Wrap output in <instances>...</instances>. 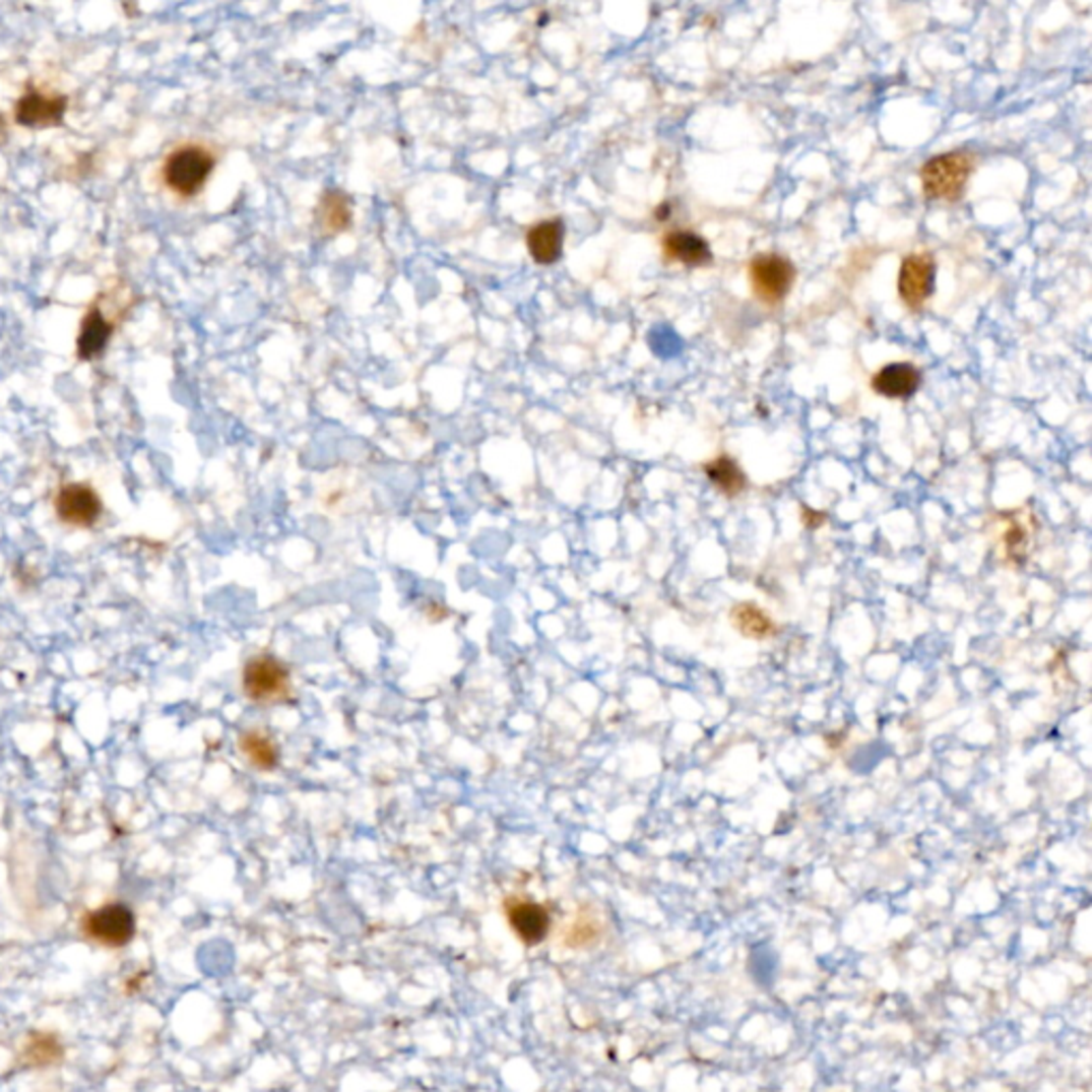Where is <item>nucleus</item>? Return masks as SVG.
<instances>
[{
    "label": "nucleus",
    "instance_id": "obj_1",
    "mask_svg": "<svg viewBox=\"0 0 1092 1092\" xmlns=\"http://www.w3.org/2000/svg\"><path fill=\"white\" fill-rule=\"evenodd\" d=\"M216 167V156L199 143H186L176 147L163 163V182L182 199L197 197L205 188L207 180Z\"/></svg>",
    "mask_w": 1092,
    "mask_h": 1092
},
{
    "label": "nucleus",
    "instance_id": "obj_21",
    "mask_svg": "<svg viewBox=\"0 0 1092 1092\" xmlns=\"http://www.w3.org/2000/svg\"><path fill=\"white\" fill-rule=\"evenodd\" d=\"M7 137H9V126H7V120L5 116L0 114V145L7 143Z\"/></svg>",
    "mask_w": 1092,
    "mask_h": 1092
},
{
    "label": "nucleus",
    "instance_id": "obj_10",
    "mask_svg": "<svg viewBox=\"0 0 1092 1092\" xmlns=\"http://www.w3.org/2000/svg\"><path fill=\"white\" fill-rule=\"evenodd\" d=\"M116 331V320L105 314V310L97 304L88 308V312L81 318V327L77 335V359L79 361H94L99 359L110 339Z\"/></svg>",
    "mask_w": 1092,
    "mask_h": 1092
},
{
    "label": "nucleus",
    "instance_id": "obj_4",
    "mask_svg": "<svg viewBox=\"0 0 1092 1092\" xmlns=\"http://www.w3.org/2000/svg\"><path fill=\"white\" fill-rule=\"evenodd\" d=\"M749 282L762 304L777 306L794 286L796 267L783 254L764 252L749 263Z\"/></svg>",
    "mask_w": 1092,
    "mask_h": 1092
},
{
    "label": "nucleus",
    "instance_id": "obj_6",
    "mask_svg": "<svg viewBox=\"0 0 1092 1092\" xmlns=\"http://www.w3.org/2000/svg\"><path fill=\"white\" fill-rule=\"evenodd\" d=\"M935 277L937 265L933 254L913 252L905 256L901 271H898V297H901V302L913 312L922 310L933 297Z\"/></svg>",
    "mask_w": 1092,
    "mask_h": 1092
},
{
    "label": "nucleus",
    "instance_id": "obj_15",
    "mask_svg": "<svg viewBox=\"0 0 1092 1092\" xmlns=\"http://www.w3.org/2000/svg\"><path fill=\"white\" fill-rule=\"evenodd\" d=\"M999 540L1003 544L1005 557H1008L1010 562L1024 560L1031 544V529L1029 521H1024L1022 512H1008V515H1003Z\"/></svg>",
    "mask_w": 1092,
    "mask_h": 1092
},
{
    "label": "nucleus",
    "instance_id": "obj_9",
    "mask_svg": "<svg viewBox=\"0 0 1092 1092\" xmlns=\"http://www.w3.org/2000/svg\"><path fill=\"white\" fill-rule=\"evenodd\" d=\"M504 911L512 930L517 933L525 946H538L547 939L551 930V915L542 905L521 896H510L506 898Z\"/></svg>",
    "mask_w": 1092,
    "mask_h": 1092
},
{
    "label": "nucleus",
    "instance_id": "obj_12",
    "mask_svg": "<svg viewBox=\"0 0 1092 1092\" xmlns=\"http://www.w3.org/2000/svg\"><path fill=\"white\" fill-rule=\"evenodd\" d=\"M922 382V372H919L911 363H890V366L882 368L873 376V389L877 395L890 397V399H907Z\"/></svg>",
    "mask_w": 1092,
    "mask_h": 1092
},
{
    "label": "nucleus",
    "instance_id": "obj_20",
    "mask_svg": "<svg viewBox=\"0 0 1092 1092\" xmlns=\"http://www.w3.org/2000/svg\"><path fill=\"white\" fill-rule=\"evenodd\" d=\"M599 935H602V924H599V919L589 913H581L570 924L566 933V944L576 950L591 948L599 941Z\"/></svg>",
    "mask_w": 1092,
    "mask_h": 1092
},
{
    "label": "nucleus",
    "instance_id": "obj_14",
    "mask_svg": "<svg viewBox=\"0 0 1092 1092\" xmlns=\"http://www.w3.org/2000/svg\"><path fill=\"white\" fill-rule=\"evenodd\" d=\"M732 628L749 640H768L777 636V621L768 615L758 602H738L730 611Z\"/></svg>",
    "mask_w": 1092,
    "mask_h": 1092
},
{
    "label": "nucleus",
    "instance_id": "obj_7",
    "mask_svg": "<svg viewBox=\"0 0 1092 1092\" xmlns=\"http://www.w3.org/2000/svg\"><path fill=\"white\" fill-rule=\"evenodd\" d=\"M56 515L69 525L92 527L103 515V502L90 485L71 483L58 491Z\"/></svg>",
    "mask_w": 1092,
    "mask_h": 1092
},
{
    "label": "nucleus",
    "instance_id": "obj_8",
    "mask_svg": "<svg viewBox=\"0 0 1092 1092\" xmlns=\"http://www.w3.org/2000/svg\"><path fill=\"white\" fill-rule=\"evenodd\" d=\"M69 110V97L64 94H43L41 90L28 88L15 101L13 118L19 126L26 128H48L60 126L64 114Z\"/></svg>",
    "mask_w": 1092,
    "mask_h": 1092
},
{
    "label": "nucleus",
    "instance_id": "obj_17",
    "mask_svg": "<svg viewBox=\"0 0 1092 1092\" xmlns=\"http://www.w3.org/2000/svg\"><path fill=\"white\" fill-rule=\"evenodd\" d=\"M704 472H706V476H709V480L727 498H734V496L743 494V489L747 485L743 469L738 467V463L732 457H727V455L715 457L713 461L706 463Z\"/></svg>",
    "mask_w": 1092,
    "mask_h": 1092
},
{
    "label": "nucleus",
    "instance_id": "obj_2",
    "mask_svg": "<svg viewBox=\"0 0 1092 1092\" xmlns=\"http://www.w3.org/2000/svg\"><path fill=\"white\" fill-rule=\"evenodd\" d=\"M973 171L975 156L971 152H965V149L935 156L919 169L924 195L928 199L939 201H958L965 195V188L969 178L973 176Z\"/></svg>",
    "mask_w": 1092,
    "mask_h": 1092
},
{
    "label": "nucleus",
    "instance_id": "obj_3",
    "mask_svg": "<svg viewBox=\"0 0 1092 1092\" xmlns=\"http://www.w3.org/2000/svg\"><path fill=\"white\" fill-rule=\"evenodd\" d=\"M81 933L103 948H124L137 933V919L124 903H107L81 917Z\"/></svg>",
    "mask_w": 1092,
    "mask_h": 1092
},
{
    "label": "nucleus",
    "instance_id": "obj_18",
    "mask_svg": "<svg viewBox=\"0 0 1092 1092\" xmlns=\"http://www.w3.org/2000/svg\"><path fill=\"white\" fill-rule=\"evenodd\" d=\"M240 749L244 758L259 770H273L277 766V749L269 736L250 730L242 734Z\"/></svg>",
    "mask_w": 1092,
    "mask_h": 1092
},
{
    "label": "nucleus",
    "instance_id": "obj_11",
    "mask_svg": "<svg viewBox=\"0 0 1092 1092\" xmlns=\"http://www.w3.org/2000/svg\"><path fill=\"white\" fill-rule=\"evenodd\" d=\"M661 252L668 261L688 267H706L713 263L709 242L692 231H670L663 235Z\"/></svg>",
    "mask_w": 1092,
    "mask_h": 1092
},
{
    "label": "nucleus",
    "instance_id": "obj_5",
    "mask_svg": "<svg viewBox=\"0 0 1092 1092\" xmlns=\"http://www.w3.org/2000/svg\"><path fill=\"white\" fill-rule=\"evenodd\" d=\"M244 692L254 702L284 700L291 692V677L286 666L271 655L252 657L242 677Z\"/></svg>",
    "mask_w": 1092,
    "mask_h": 1092
},
{
    "label": "nucleus",
    "instance_id": "obj_13",
    "mask_svg": "<svg viewBox=\"0 0 1092 1092\" xmlns=\"http://www.w3.org/2000/svg\"><path fill=\"white\" fill-rule=\"evenodd\" d=\"M525 240L531 259L536 263L551 265L560 261L564 250V222L560 218H551L533 224Z\"/></svg>",
    "mask_w": 1092,
    "mask_h": 1092
},
{
    "label": "nucleus",
    "instance_id": "obj_16",
    "mask_svg": "<svg viewBox=\"0 0 1092 1092\" xmlns=\"http://www.w3.org/2000/svg\"><path fill=\"white\" fill-rule=\"evenodd\" d=\"M64 1056V1045L54 1033H33L28 1035L24 1047L19 1052V1063L24 1067H50L60 1063Z\"/></svg>",
    "mask_w": 1092,
    "mask_h": 1092
},
{
    "label": "nucleus",
    "instance_id": "obj_19",
    "mask_svg": "<svg viewBox=\"0 0 1092 1092\" xmlns=\"http://www.w3.org/2000/svg\"><path fill=\"white\" fill-rule=\"evenodd\" d=\"M352 211L346 195H341L337 190H329L323 201H320V224L329 233H339L348 229Z\"/></svg>",
    "mask_w": 1092,
    "mask_h": 1092
}]
</instances>
